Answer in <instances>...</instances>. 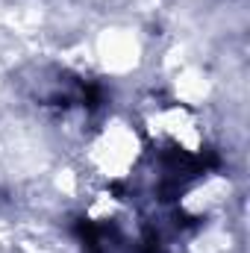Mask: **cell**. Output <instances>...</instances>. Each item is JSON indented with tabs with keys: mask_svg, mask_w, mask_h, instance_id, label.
Masks as SVG:
<instances>
[{
	"mask_svg": "<svg viewBox=\"0 0 250 253\" xmlns=\"http://www.w3.org/2000/svg\"><path fill=\"white\" fill-rule=\"evenodd\" d=\"M138 132L124 121L103 124L88 141V159L106 180H124L138 168Z\"/></svg>",
	"mask_w": 250,
	"mask_h": 253,
	"instance_id": "6da1fadb",
	"label": "cell"
}]
</instances>
